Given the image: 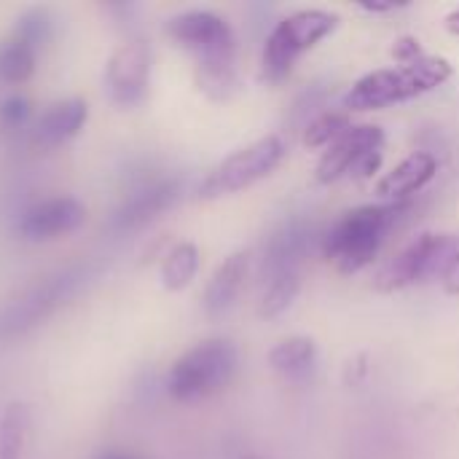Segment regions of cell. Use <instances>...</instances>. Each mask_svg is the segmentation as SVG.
<instances>
[{
	"label": "cell",
	"instance_id": "cell-1",
	"mask_svg": "<svg viewBox=\"0 0 459 459\" xmlns=\"http://www.w3.org/2000/svg\"><path fill=\"white\" fill-rule=\"evenodd\" d=\"M164 32L188 54H194V78L199 91L212 102H226L239 86L237 38L231 24L215 11H183L167 19Z\"/></svg>",
	"mask_w": 459,
	"mask_h": 459
},
{
	"label": "cell",
	"instance_id": "cell-2",
	"mask_svg": "<svg viewBox=\"0 0 459 459\" xmlns=\"http://www.w3.org/2000/svg\"><path fill=\"white\" fill-rule=\"evenodd\" d=\"M315 245V226L307 218L280 223L261 250V301L258 315L280 317L301 290V272Z\"/></svg>",
	"mask_w": 459,
	"mask_h": 459
},
{
	"label": "cell",
	"instance_id": "cell-3",
	"mask_svg": "<svg viewBox=\"0 0 459 459\" xmlns=\"http://www.w3.org/2000/svg\"><path fill=\"white\" fill-rule=\"evenodd\" d=\"M411 212L409 202H387V204H366L344 212L323 237V255L342 272L358 274L379 255L390 231Z\"/></svg>",
	"mask_w": 459,
	"mask_h": 459
},
{
	"label": "cell",
	"instance_id": "cell-4",
	"mask_svg": "<svg viewBox=\"0 0 459 459\" xmlns=\"http://www.w3.org/2000/svg\"><path fill=\"white\" fill-rule=\"evenodd\" d=\"M452 78V65L444 56L425 54L417 62H406L398 67H382L360 81L352 83V89L344 94L347 113L352 110H379L387 105H398L406 100H414L420 94H428L438 86H444Z\"/></svg>",
	"mask_w": 459,
	"mask_h": 459
},
{
	"label": "cell",
	"instance_id": "cell-5",
	"mask_svg": "<svg viewBox=\"0 0 459 459\" xmlns=\"http://www.w3.org/2000/svg\"><path fill=\"white\" fill-rule=\"evenodd\" d=\"M86 280H89V266L73 264L22 288L16 296L0 304V344L22 339L38 325H43L56 309H62L81 290Z\"/></svg>",
	"mask_w": 459,
	"mask_h": 459
},
{
	"label": "cell",
	"instance_id": "cell-6",
	"mask_svg": "<svg viewBox=\"0 0 459 459\" xmlns=\"http://www.w3.org/2000/svg\"><path fill=\"white\" fill-rule=\"evenodd\" d=\"M239 368V352L229 339H207L183 352L169 374L167 393L180 403H196L226 390Z\"/></svg>",
	"mask_w": 459,
	"mask_h": 459
},
{
	"label": "cell",
	"instance_id": "cell-7",
	"mask_svg": "<svg viewBox=\"0 0 459 459\" xmlns=\"http://www.w3.org/2000/svg\"><path fill=\"white\" fill-rule=\"evenodd\" d=\"M339 27V16L320 8H307L277 22L272 35L264 43L261 54V78L266 83H280L290 75L293 65L328 38Z\"/></svg>",
	"mask_w": 459,
	"mask_h": 459
},
{
	"label": "cell",
	"instance_id": "cell-8",
	"mask_svg": "<svg viewBox=\"0 0 459 459\" xmlns=\"http://www.w3.org/2000/svg\"><path fill=\"white\" fill-rule=\"evenodd\" d=\"M285 159V143L277 134H266L215 164L199 183V199H221L239 194L258 180L269 178Z\"/></svg>",
	"mask_w": 459,
	"mask_h": 459
},
{
	"label": "cell",
	"instance_id": "cell-9",
	"mask_svg": "<svg viewBox=\"0 0 459 459\" xmlns=\"http://www.w3.org/2000/svg\"><path fill=\"white\" fill-rule=\"evenodd\" d=\"M382 156L385 132L374 124H358L323 151L315 178L323 186L339 183L344 178H371L382 167Z\"/></svg>",
	"mask_w": 459,
	"mask_h": 459
},
{
	"label": "cell",
	"instance_id": "cell-10",
	"mask_svg": "<svg viewBox=\"0 0 459 459\" xmlns=\"http://www.w3.org/2000/svg\"><path fill=\"white\" fill-rule=\"evenodd\" d=\"M459 250V237L455 234H420L411 245H406L395 258H390L379 274L374 277L377 290L395 293L403 288H411L417 282H425L430 277L438 280L446 258Z\"/></svg>",
	"mask_w": 459,
	"mask_h": 459
},
{
	"label": "cell",
	"instance_id": "cell-11",
	"mask_svg": "<svg viewBox=\"0 0 459 459\" xmlns=\"http://www.w3.org/2000/svg\"><path fill=\"white\" fill-rule=\"evenodd\" d=\"M151 86V46L129 38L113 48L105 65V89L116 108H137Z\"/></svg>",
	"mask_w": 459,
	"mask_h": 459
},
{
	"label": "cell",
	"instance_id": "cell-12",
	"mask_svg": "<svg viewBox=\"0 0 459 459\" xmlns=\"http://www.w3.org/2000/svg\"><path fill=\"white\" fill-rule=\"evenodd\" d=\"M86 223V204L75 196L59 194L35 202L19 215L16 234L24 242H54L78 231Z\"/></svg>",
	"mask_w": 459,
	"mask_h": 459
},
{
	"label": "cell",
	"instance_id": "cell-13",
	"mask_svg": "<svg viewBox=\"0 0 459 459\" xmlns=\"http://www.w3.org/2000/svg\"><path fill=\"white\" fill-rule=\"evenodd\" d=\"M178 196H180V183L175 178H159V180L140 186L116 207L110 218V231L116 234L140 231L143 226L156 221L161 212H167L178 202Z\"/></svg>",
	"mask_w": 459,
	"mask_h": 459
},
{
	"label": "cell",
	"instance_id": "cell-14",
	"mask_svg": "<svg viewBox=\"0 0 459 459\" xmlns=\"http://www.w3.org/2000/svg\"><path fill=\"white\" fill-rule=\"evenodd\" d=\"M89 121V105L81 97H67L54 105H48L40 118L35 121L32 137L40 148H59L78 137V132Z\"/></svg>",
	"mask_w": 459,
	"mask_h": 459
},
{
	"label": "cell",
	"instance_id": "cell-15",
	"mask_svg": "<svg viewBox=\"0 0 459 459\" xmlns=\"http://www.w3.org/2000/svg\"><path fill=\"white\" fill-rule=\"evenodd\" d=\"M250 274V253L247 250H237L231 253L210 277L207 288H204V312L210 317H223L239 299L245 280Z\"/></svg>",
	"mask_w": 459,
	"mask_h": 459
},
{
	"label": "cell",
	"instance_id": "cell-16",
	"mask_svg": "<svg viewBox=\"0 0 459 459\" xmlns=\"http://www.w3.org/2000/svg\"><path fill=\"white\" fill-rule=\"evenodd\" d=\"M436 172H438L436 156L428 151H414L377 183V194L390 202H406L411 194L422 191L436 178Z\"/></svg>",
	"mask_w": 459,
	"mask_h": 459
},
{
	"label": "cell",
	"instance_id": "cell-17",
	"mask_svg": "<svg viewBox=\"0 0 459 459\" xmlns=\"http://www.w3.org/2000/svg\"><path fill=\"white\" fill-rule=\"evenodd\" d=\"M269 366L290 385H304L317 368V347L307 336H290L269 352Z\"/></svg>",
	"mask_w": 459,
	"mask_h": 459
},
{
	"label": "cell",
	"instance_id": "cell-18",
	"mask_svg": "<svg viewBox=\"0 0 459 459\" xmlns=\"http://www.w3.org/2000/svg\"><path fill=\"white\" fill-rule=\"evenodd\" d=\"M38 67V48L19 38L16 32H8L0 40V83L16 86L32 78Z\"/></svg>",
	"mask_w": 459,
	"mask_h": 459
},
{
	"label": "cell",
	"instance_id": "cell-19",
	"mask_svg": "<svg viewBox=\"0 0 459 459\" xmlns=\"http://www.w3.org/2000/svg\"><path fill=\"white\" fill-rule=\"evenodd\" d=\"M199 272V247L194 242H178L161 261L159 277L164 290L178 293L186 290Z\"/></svg>",
	"mask_w": 459,
	"mask_h": 459
},
{
	"label": "cell",
	"instance_id": "cell-20",
	"mask_svg": "<svg viewBox=\"0 0 459 459\" xmlns=\"http://www.w3.org/2000/svg\"><path fill=\"white\" fill-rule=\"evenodd\" d=\"M27 441H30V409L13 401L0 414V459H24Z\"/></svg>",
	"mask_w": 459,
	"mask_h": 459
},
{
	"label": "cell",
	"instance_id": "cell-21",
	"mask_svg": "<svg viewBox=\"0 0 459 459\" xmlns=\"http://www.w3.org/2000/svg\"><path fill=\"white\" fill-rule=\"evenodd\" d=\"M352 126L350 113L347 110H325L320 116H315L307 129H304V145L307 148H328L333 145L347 129Z\"/></svg>",
	"mask_w": 459,
	"mask_h": 459
},
{
	"label": "cell",
	"instance_id": "cell-22",
	"mask_svg": "<svg viewBox=\"0 0 459 459\" xmlns=\"http://www.w3.org/2000/svg\"><path fill=\"white\" fill-rule=\"evenodd\" d=\"M11 32H16L19 38H24L27 43H32L40 51V46L51 38V16L46 8H30L16 19Z\"/></svg>",
	"mask_w": 459,
	"mask_h": 459
},
{
	"label": "cell",
	"instance_id": "cell-23",
	"mask_svg": "<svg viewBox=\"0 0 459 459\" xmlns=\"http://www.w3.org/2000/svg\"><path fill=\"white\" fill-rule=\"evenodd\" d=\"M30 116H32V105L22 94H11L0 102V129L3 132H16V129L27 126Z\"/></svg>",
	"mask_w": 459,
	"mask_h": 459
},
{
	"label": "cell",
	"instance_id": "cell-24",
	"mask_svg": "<svg viewBox=\"0 0 459 459\" xmlns=\"http://www.w3.org/2000/svg\"><path fill=\"white\" fill-rule=\"evenodd\" d=\"M425 54H428V51L420 46L417 38H401V40H395V46H393V56L398 59V65L417 62V59H422Z\"/></svg>",
	"mask_w": 459,
	"mask_h": 459
},
{
	"label": "cell",
	"instance_id": "cell-25",
	"mask_svg": "<svg viewBox=\"0 0 459 459\" xmlns=\"http://www.w3.org/2000/svg\"><path fill=\"white\" fill-rule=\"evenodd\" d=\"M438 282L449 296H459V250L446 258V264L438 274Z\"/></svg>",
	"mask_w": 459,
	"mask_h": 459
},
{
	"label": "cell",
	"instance_id": "cell-26",
	"mask_svg": "<svg viewBox=\"0 0 459 459\" xmlns=\"http://www.w3.org/2000/svg\"><path fill=\"white\" fill-rule=\"evenodd\" d=\"M403 3H395V0H390V3H363V8L366 11H371V13H385V11H395V8H401Z\"/></svg>",
	"mask_w": 459,
	"mask_h": 459
},
{
	"label": "cell",
	"instance_id": "cell-27",
	"mask_svg": "<svg viewBox=\"0 0 459 459\" xmlns=\"http://www.w3.org/2000/svg\"><path fill=\"white\" fill-rule=\"evenodd\" d=\"M446 27H449V32L459 35V8L457 11H452V13L446 16Z\"/></svg>",
	"mask_w": 459,
	"mask_h": 459
},
{
	"label": "cell",
	"instance_id": "cell-28",
	"mask_svg": "<svg viewBox=\"0 0 459 459\" xmlns=\"http://www.w3.org/2000/svg\"><path fill=\"white\" fill-rule=\"evenodd\" d=\"M102 459H132V457H126V455H105Z\"/></svg>",
	"mask_w": 459,
	"mask_h": 459
},
{
	"label": "cell",
	"instance_id": "cell-29",
	"mask_svg": "<svg viewBox=\"0 0 459 459\" xmlns=\"http://www.w3.org/2000/svg\"><path fill=\"white\" fill-rule=\"evenodd\" d=\"M242 459H264V457H258V455H247V457H242Z\"/></svg>",
	"mask_w": 459,
	"mask_h": 459
}]
</instances>
